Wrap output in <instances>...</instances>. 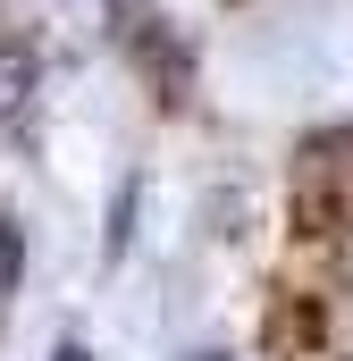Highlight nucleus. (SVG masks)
<instances>
[{
  "label": "nucleus",
  "mask_w": 353,
  "mask_h": 361,
  "mask_svg": "<svg viewBox=\"0 0 353 361\" xmlns=\"http://www.w3.org/2000/svg\"><path fill=\"white\" fill-rule=\"evenodd\" d=\"M193 361H219V353H193Z\"/></svg>",
  "instance_id": "nucleus-2"
},
{
  "label": "nucleus",
  "mask_w": 353,
  "mask_h": 361,
  "mask_svg": "<svg viewBox=\"0 0 353 361\" xmlns=\"http://www.w3.org/2000/svg\"><path fill=\"white\" fill-rule=\"evenodd\" d=\"M51 361H92V353H85V345H59V353H51Z\"/></svg>",
  "instance_id": "nucleus-1"
}]
</instances>
